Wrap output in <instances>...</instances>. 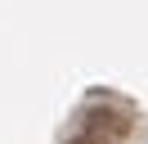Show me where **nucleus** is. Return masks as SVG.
I'll return each instance as SVG.
<instances>
[{
  "label": "nucleus",
  "instance_id": "1",
  "mask_svg": "<svg viewBox=\"0 0 148 144\" xmlns=\"http://www.w3.org/2000/svg\"><path fill=\"white\" fill-rule=\"evenodd\" d=\"M126 131H130L126 117H99V113H90V117H85V126L72 135V144H117Z\"/></svg>",
  "mask_w": 148,
  "mask_h": 144
}]
</instances>
